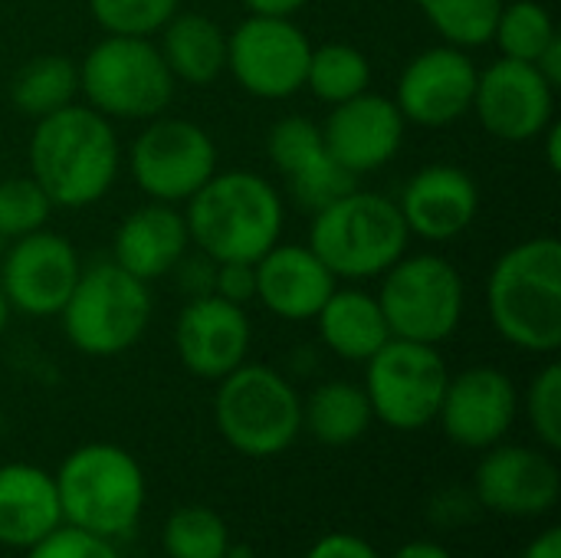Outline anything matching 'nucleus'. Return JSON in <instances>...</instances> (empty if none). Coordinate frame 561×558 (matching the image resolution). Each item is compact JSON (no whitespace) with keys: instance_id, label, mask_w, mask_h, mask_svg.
Listing matches in <instances>:
<instances>
[{"instance_id":"f257e3e1","label":"nucleus","mask_w":561,"mask_h":558,"mask_svg":"<svg viewBox=\"0 0 561 558\" xmlns=\"http://www.w3.org/2000/svg\"><path fill=\"white\" fill-rule=\"evenodd\" d=\"M30 178L56 207L82 210L99 204L118 181L122 145L112 118L89 105H66L36 118L26 145Z\"/></svg>"},{"instance_id":"f03ea898","label":"nucleus","mask_w":561,"mask_h":558,"mask_svg":"<svg viewBox=\"0 0 561 558\" xmlns=\"http://www.w3.org/2000/svg\"><path fill=\"white\" fill-rule=\"evenodd\" d=\"M486 309L493 329L519 352L561 349V243L529 237L510 247L490 270Z\"/></svg>"},{"instance_id":"7ed1b4c3","label":"nucleus","mask_w":561,"mask_h":558,"mask_svg":"<svg viewBox=\"0 0 561 558\" xmlns=\"http://www.w3.org/2000/svg\"><path fill=\"white\" fill-rule=\"evenodd\" d=\"M191 247L217 263H256L286 227V207L273 181L256 171H214V178L184 201Z\"/></svg>"},{"instance_id":"20e7f679","label":"nucleus","mask_w":561,"mask_h":558,"mask_svg":"<svg viewBox=\"0 0 561 558\" xmlns=\"http://www.w3.org/2000/svg\"><path fill=\"white\" fill-rule=\"evenodd\" d=\"M309 247L335 273V280H378L394 266L408 247L411 234L398 210V201L352 187L325 207L312 210Z\"/></svg>"},{"instance_id":"39448f33","label":"nucleus","mask_w":561,"mask_h":558,"mask_svg":"<svg viewBox=\"0 0 561 558\" xmlns=\"http://www.w3.org/2000/svg\"><path fill=\"white\" fill-rule=\"evenodd\" d=\"M53 480L69 526L115 539L141 516L145 474L138 460L115 444H85L72 451Z\"/></svg>"},{"instance_id":"423d86ee","label":"nucleus","mask_w":561,"mask_h":558,"mask_svg":"<svg viewBox=\"0 0 561 558\" xmlns=\"http://www.w3.org/2000/svg\"><path fill=\"white\" fill-rule=\"evenodd\" d=\"M79 66L85 105L112 122H148L174 99V76L148 36H102Z\"/></svg>"},{"instance_id":"0eeeda50","label":"nucleus","mask_w":561,"mask_h":558,"mask_svg":"<svg viewBox=\"0 0 561 558\" xmlns=\"http://www.w3.org/2000/svg\"><path fill=\"white\" fill-rule=\"evenodd\" d=\"M154 303L148 283L125 273L115 260L82 266L72 296L62 306V329L76 352L112 358L141 342Z\"/></svg>"},{"instance_id":"6e6552de","label":"nucleus","mask_w":561,"mask_h":558,"mask_svg":"<svg viewBox=\"0 0 561 558\" xmlns=\"http://www.w3.org/2000/svg\"><path fill=\"white\" fill-rule=\"evenodd\" d=\"M214 421L237 454L276 457L302 431V401L279 372L243 362L217 382Z\"/></svg>"},{"instance_id":"1a4fd4ad","label":"nucleus","mask_w":561,"mask_h":558,"mask_svg":"<svg viewBox=\"0 0 561 558\" xmlns=\"http://www.w3.org/2000/svg\"><path fill=\"white\" fill-rule=\"evenodd\" d=\"M378 280L381 289L375 296L391 339L440 345L457 332L467 309V283L447 257L404 253Z\"/></svg>"},{"instance_id":"9d476101","label":"nucleus","mask_w":561,"mask_h":558,"mask_svg":"<svg viewBox=\"0 0 561 558\" xmlns=\"http://www.w3.org/2000/svg\"><path fill=\"white\" fill-rule=\"evenodd\" d=\"M450 372L437 345L388 339L365 362V395L371 414L394 431H421L437 421Z\"/></svg>"},{"instance_id":"9b49d317","label":"nucleus","mask_w":561,"mask_h":558,"mask_svg":"<svg viewBox=\"0 0 561 558\" xmlns=\"http://www.w3.org/2000/svg\"><path fill=\"white\" fill-rule=\"evenodd\" d=\"M128 171L148 201L184 204L217 171V141L191 118L154 115L128 148Z\"/></svg>"},{"instance_id":"f8f14e48","label":"nucleus","mask_w":561,"mask_h":558,"mask_svg":"<svg viewBox=\"0 0 561 558\" xmlns=\"http://www.w3.org/2000/svg\"><path fill=\"white\" fill-rule=\"evenodd\" d=\"M312 43L293 16L250 13L227 33V72L256 99H289L306 89Z\"/></svg>"},{"instance_id":"ddd939ff","label":"nucleus","mask_w":561,"mask_h":558,"mask_svg":"<svg viewBox=\"0 0 561 558\" xmlns=\"http://www.w3.org/2000/svg\"><path fill=\"white\" fill-rule=\"evenodd\" d=\"M7 243L0 250V289L10 309L33 319L59 316L82 273L72 240L43 227Z\"/></svg>"},{"instance_id":"4468645a","label":"nucleus","mask_w":561,"mask_h":558,"mask_svg":"<svg viewBox=\"0 0 561 558\" xmlns=\"http://www.w3.org/2000/svg\"><path fill=\"white\" fill-rule=\"evenodd\" d=\"M556 86L536 69V62L500 56L477 76L473 115L480 125L510 145L536 141L556 122Z\"/></svg>"},{"instance_id":"2eb2a0df","label":"nucleus","mask_w":561,"mask_h":558,"mask_svg":"<svg viewBox=\"0 0 561 558\" xmlns=\"http://www.w3.org/2000/svg\"><path fill=\"white\" fill-rule=\"evenodd\" d=\"M477 76L480 66L473 62L470 49L447 46V43L431 46L404 66L391 99L401 109L404 122L424 128H444L470 115Z\"/></svg>"},{"instance_id":"dca6fc26","label":"nucleus","mask_w":561,"mask_h":558,"mask_svg":"<svg viewBox=\"0 0 561 558\" xmlns=\"http://www.w3.org/2000/svg\"><path fill=\"white\" fill-rule=\"evenodd\" d=\"M519 414V391L513 378L493 365H477L450 375L437 421L444 434L467 451L496 447Z\"/></svg>"},{"instance_id":"f3484780","label":"nucleus","mask_w":561,"mask_h":558,"mask_svg":"<svg viewBox=\"0 0 561 558\" xmlns=\"http://www.w3.org/2000/svg\"><path fill=\"white\" fill-rule=\"evenodd\" d=\"M253 326L247 309L220 299L217 293L184 303L174 322V349L181 365L204 382H220L250 355Z\"/></svg>"},{"instance_id":"a211bd4d","label":"nucleus","mask_w":561,"mask_h":558,"mask_svg":"<svg viewBox=\"0 0 561 558\" xmlns=\"http://www.w3.org/2000/svg\"><path fill=\"white\" fill-rule=\"evenodd\" d=\"M319 128L332 158L348 174L362 178L394 161V155L404 145L408 122L391 95L362 92L348 102L332 105L325 125Z\"/></svg>"},{"instance_id":"6ab92c4d","label":"nucleus","mask_w":561,"mask_h":558,"mask_svg":"<svg viewBox=\"0 0 561 558\" xmlns=\"http://www.w3.org/2000/svg\"><path fill=\"white\" fill-rule=\"evenodd\" d=\"M266 155L273 168L283 174L289 194L306 210L325 207L329 201L352 191L358 181L332 158V151L325 148L322 128L306 115L279 118L266 135Z\"/></svg>"},{"instance_id":"aec40b11","label":"nucleus","mask_w":561,"mask_h":558,"mask_svg":"<svg viewBox=\"0 0 561 558\" xmlns=\"http://www.w3.org/2000/svg\"><path fill=\"white\" fill-rule=\"evenodd\" d=\"M559 467L549 454L533 447L500 441L477 467V497L500 516H542L559 503Z\"/></svg>"},{"instance_id":"412c9836","label":"nucleus","mask_w":561,"mask_h":558,"mask_svg":"<svg viewBox=\"0 0 561 558\" xmlns=\"http://www.w3.org/2000/svg\"><path fill=\"white\" fill-rule=\"evenodd\" d=\"M411 237L447 243L457 240L480 214V187L457 164H427L411 174L398 197Z\"/></svg>"},{"instance_id":"4be33fe9","label":"nucleus","mask_w":561,"mask_h":558,"mask_svg":"<svg viewBox=\"0 0 561 558\" xmlns=\"http://www.w3.org/2000/svg\"><path fill=\"white\" fill-rule=\"evenodd\" d=\"M256 303L286 322H312L335 293V273L309 243H273L256 263Z\"/></svg>"},{"instance_id":"5701e85b","label":"nucleus","mask_w":561,"mask_h":558,"mask_svg":"<svg viewBox=\"0 0 561 558\" xmlns=\"http://www.w3.org/2000/svg\"><path fill=\"white\" fill-rule=\"evenodd\" d=\"M187 250H191V234H187L184 210H178V204H161V201H148L135 207L118 224L112 240V260L125 273L138 276L141 283L168 276Z\"/></svg>"},{"instance_id":"b1692460","label":"nucleus","mask_w":561,"mask_h":558,"mask_svg":"<svg viewBox=\"0 0 561 558\" xmlns=\"http://www.w3.org/2000/svg\"><path fill=\"white\" fill-rule=\"evenodd\" d=\"M62 523L56 480L33 464L0 467V543L30 549Z\"/></svg>"},{"instance_id":"393cba45","label":"nucleus","mask_w":561,"mask_h":558,"mask_svg":"<svg viewBox=\"0 0 561 558\" xmlns=\"http://www.w3.org/2000/svg\"><path fill=\"white\" fill-rule=\"evenodd\" d=\"M312 322L322 345L345 362H368L391 339L378 296L358 286H335Z\"/></svg>"},{"instance_id":"a878e982","label":"nucleus","mask_w":561,"mask_h":558,"mask_svg":"<svg viewBox=\"0 0 561 558\" xmlns=\"http://www.w3.org/2000/svg\"><path fill=\"white\" fill-rule=\"evenodd\" d=\"M158 53L174 82L210 86L227 72V30L207 13H174L158 33Z\"/></svg>"},{"instance_id":"bb28decb","label":"nucleus","mask_w":561,"mask_h":558,"mask_svg":"<svg viewBox=\"0 0 561 558\" xmlns=\"http://www.w3.org/2000/svg\"><path fill=\"white\" fill-rule=\"evenodd\" d=\"M375 414L362 385L325 382L302 401V428L325 447H348L365 437Z\"/></svg>"},{"instance_id":"cd10ccee","label":"nucleus","mask_w":561,"mask_h":558,"mask_svg":"<svg viewBox=\"0 0 561 558\" xmlns=\"http://www.w3.org/2000/svg\"><path fill=\"white\" fill-rule=\"evenodd\" d=\"M79 95V66L66 56L46 53L16 69L10 79V99L26 118H46Z\"/></svg>"},{"instance_id":"c85d7f7f","label":"nucleus","mask_w":561,"mask_h":558,"mask_svg":"<svg viewBox=\"0 0 561 558\" xmlns=\"http://www.w3.org/2000/svg\"><path fill=\"white\" fill-rule=\"evenodd\" d=\"M371 86V62L352 43H322L312 46L306 66V89L329 105L348 102Z\"/></svg>"},{"instance_id":"c756f323","label":"nucleus","mask_w":561,"mask_h":558,"mask_svg":"<svg viewBox=\"0 0 561 558\" xmlns=\"http://www.w3.org/2000/svg\"><path fill=\"white\" fill-rule=\"evenodd\" d=\"M447 46L477 49L493 39L503 0H414Z\"/></svg>"},{"instance_id":"7c9ffc66","label":"nucleus","mask_w":561,"mask_h":558,"mask_svg":"<svg viewBox=\"0 0 561 558\" xmlns=\"http://www.w3.org/2000/svg\"><path fill=\"white\" fill-rule=\"evenodd\" d=\"M559 36L552 13L539 0H503V10L493 26V39L500 46V56L536 62L542 49Z\"/></svg>"},{"instance_id":"2f4dec72","label":"nucleus","mask_w":561,"mask_h":558,"mask_svg":"<svg viewBox=\"0 0 561 558\" xmlns=\"http://www.w3.org/2000/svg\"><path fill=\"white\" fill-rule=\"evenodd\" d=\"M168 558H227L230 529L210 506H181L161 533Z\"/></svg>"},{"instance_id":"473e14b6","label":"nucleus","mask_w":561,"mask_h":558,"mask_svg":"<svg viewBox=\"0 0 561 558\" xmlns=\"http://www.w3.org/2000/svg\"><path fill=\"white\" fill-rule=\"evenodd\" d=\"M56 204L49 194L30 178H3L0 181V240H16L33 230H43L53 217Z\"/></svg>"},{"instance_id":"72a5a7b5","label":"nucleus","mask_w":561,"mask_h":558,"mask_svg":"<svg viewBox=\"0 0 561 558\" xmlns=\"http://www.w3.org/2000/svg\"><path fill=\"white\" fill-rule=\"evenodd\" d=\"M178 10H181V0H89L92 20L108 36L154 39Z\"/></svg>"},{"instance_id":"f704fd0d","label":"nucleus","mask_w":561,"mask_h":558,"mask_svg":"<svg viewBox=\"0 0 561 558\" xmlns=\"http://www.w3.org/2000/svg\"><path fill=\"white\" fill-rule=\"evenodd\" d=\"M526 414L536 431V437L549 447L561 451V365L549 362L542 372H536L529 391H526Z\"/></svg>"},{"instance_id":"c9c22d12","label":"nucleus","mask_w":561,"mask_h":558,"mask_svg":"<svg viewBox=\"0 0 561 558\" xmlns=\"http://www.w3.org/2000/svg\"><path fill=\"white\" fill-rule=\"evenodd\" d=\"M26 558H122L105 536L85 533L79 526H56L49 536H43L36 546H30Z\"/></svg>"},{"instance_id":"e433bc0d","label":"nucleus","mask_w":561,"mask_h":558,"mask_svg":"<svg viewBox=\"0 0 561 558\" xmlns=\"http://www.w3.org/2000/svg\"><path fill=\"white\" fill-rule=\"evenodd\" d=\"M214 293L220 299H227V303H237V306L253 303L256 299V270H253V263H240V260L217 263Z\"/></svg>"},{"instance_id":"4c0bfd02","label":"nucleus","mask_w":561,"mask_h":558,"mask_svg":"<svg viewBox=\"0 0 561 558\" xmlns=\"http://www.w3.org/2000/svg\"><path fill=\"white\" fill-rule=\"evenodd\" d=\"M174 276H178V286L187 293V299H194V296H207V293H214V273H217V260H210L207 253H194L191 257V250L181 257V263L171 270Z\"/></svg>"},{"instance_id":"58836bf2","label":"nucleus","mask_w":561,"mask_h":558,"mask_svg":"<svg viewBox=\"0 0 561 558\" xmlns=\"http://www.w3.org/2000/svg\"><path fill=\"white\" fill-rule=\"evenodd\" d=\"M306 558H381L378 549L362 539V536H352V533H329L322 536Z\"/></svg>"},{"instance_id":"ea45409f","label":"nucleus","mask_w":561,"mask_h":558,"mask_svg":"<svg viewBox=\"0 0 561 558\" xmlns=\"http://www.w3.org/2000/svg\"><path fill=\"white\" fill-rule=\"evenodd\" d=\"M523 558H561V529L559 526H552V529H546L542 536H536V539L526 546Z\"/></svg>"},{"instance_id":"a19ab883","label":"nucleus","mask_w":561,"mask_h":558,"mask_svg":"<svg viewBox=\"0 0 561 558\" xmlns=\"http://www.w3.org/2000/svg\"><path fill=\"white\" fill-rule=\"evenodd\" d=\"M536 69L549 79V86H561V36H556L546 49H542V56L536 59Z\"/></svg>"},{"instance_id":"79ce46f5","label":"nucleus","mask_w":561,"mask_h":558,"mask_svg":"<svg viewBox=\"0 0 561 558\" xmlns=\"http://www.w3.org/2000/svg\"><path fill=\"white\" fill-rule=\"evenodd\" d=\"M250 13H266V16H293L299 13L309 0H243Z\"/></svg>"},{"instance_id":"37998d69","label":"nucleus","mask_w":561,"mask_h":558,"mask_svg":"<svg viewBox=\"0 0 561 558\" xmlns=\"http://www.w3.org/2000/svg\"><path fill=\"white\" fill-rule=\"evenodd\" d=\"M539 138H546V161H549V168H552V174H559L561 171V125L559 122H552Z\"/></svg>"},{"instance_id":"c03bdc74","label":"nucleus","mask_w":561,"mask_h":558,"mask_svg":"<svg viewBox=\"0 0 561 558\" xmlns=\"http://www.w3.org/2000/svg\"><path fill=\"white\" fill-rule=\"evenodd\" d=\"M391 558H454L444 546H437V543H408V546H401L398 553Z\"/></svg>"},{"instance_id":"a18cd8bd","label":"nucleus","mask_w":561,"mask_h":558,"mask_svg":"<svg viewBox=\"0 0 561 558\" xmlns=\"http://www.w3.org/2000/svg\"><path fill=\"white\" fill-rule=\"evenodd\" d=\"M10 303H7V296H3V289H0V335H3V329H7V322H10Z\"/></svg>"},{"instance_id":"49530a36","label":"nucleus","mask_w":561,"mask_h":558,"mask_svg":"<svg viewBox=\"0 0 561 558\" xmlns=\"http://www.w3.org/2000/svg\"><path fill=\"white\" fill-rule=\"evenodd\" d=\"M0 434H3V414H0Z\"/></svg>"},{"instance_id":"de8ad7c7","label":"nucleus","mask_w":561,"mask_h":558,"mask_svg":"<svg viewBox=\"0 0 561 558\" xmlns=\"http://www.w3.org/2000/svg\"><path fill=\"white\" fill-rule=\"evenodd\" d=\"M0 250H3V240H0Z\"/></svg>"}]
</instances>
